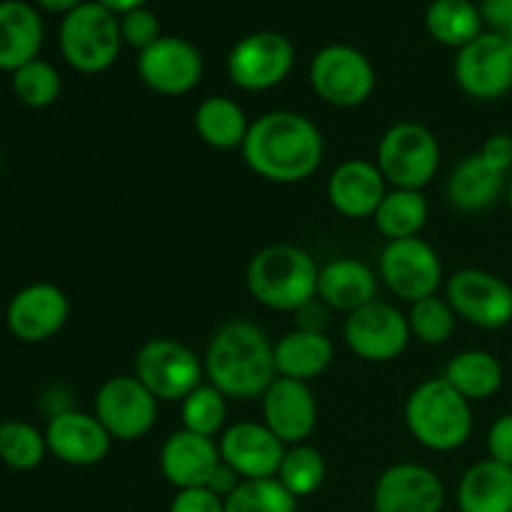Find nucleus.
Returning <instances> with one entry per match:
<instances>
[{"mask_svg": "<svg viewBox=\"0 0 512 512\" xmlns=\"http://www.w3.org/2000/svg\"><path fill=\"white\" fill-rule=\"evenodd\" d=\"M245 165L270 183H303L318 173L325 143L318 125L295 110H273L250 123L243 148Z\"/></svg>", "mask_w": 512, "mask_h": 512, "instance_id": "1", "label": "nucleus"}, {"mask_svg": "<svg viewBox=\"0 0 512 512\" xmlns=\"http://www.w3.org/2000/svg\"><path fill=\"white\" fill-rule=\"evenodd\" d=\"M203 368L208 383L225 398H263L270 383L278 378L275 343L253 320H230L210 338Z\"/></svg>", "mask_w": 512, "mask_h": 512, "instance_id": "2", "label": "nucleus"}, {"mask_svg": "<svg viewBox=\"0 0 512 512\" xmlns=\"http://www.w3.org/2000/svg\"><path fill=\"white\" fill-rule=\"evenodd\" d=\"M320 268L308 250L298 245H268L250 258L245 285L253 300L270 310L295 313L318 298Z\"/></svg>", "mask_w": 512, "mask_h": 512, "instance_id": "3", "label": "nucleus"}, {"mask_svg": "<svg viewBox=\"0 0 512 512\" xmlns=\"http://www.w3.org/2000/svg\"><path fill=\"white\" fill-rule=\"evenodd\" d=\"M405 425L415 443L433 453H453L473 435V408L445 378H430L410 393Z\"/></svg>", "mask_w": 512, "mask_h": 512, "instance_id": "4", "label": "nucleus"}, {"mask_svg": "<svg viewBox=\"0 0 512 512\" xmlns=\"http://www.w3.org/2000/svg\"><path fill=\"white\" fill-rule=\"evenodd\" d=\"M120 45V23L100 3H80L60 25V53L78 73H105L118 60Z\"/></svg>", "mask_w": 512, "mask_h": 512, "instance_id": "5", "label": "nucleus"}, {"mask_svg": "<svg viewBox=\"0 0 512 512\" xmlns=\"http://www.w3.org/2000/svg\"><path fill=\"white\" fill-rule=\"evenodd\" d=\"M375 165L393 188L423 190L440 170V143L425 125L405 120L385 130Z\"/></svg>", "mask_w": 512, "mask_h": 512, "instance_id": "6", "label": "nucleus"}, {"mask_svg": "<svg viewBox=\"0 0 512 512\" xmlns=\"http://www.w3.org/2000/svg\"><path fill=\"white\" fill-rule=\"evenodd\" d=\"M133 368L135 378L160 403H183L205 378L198 355L173 338H153L140 345Z\"/></svg>", "mask_w": 512, "mask_h": 512, "instance_id": "7", "label": "nucleus"}, {"mask_svg": "<svg viewBox=\"0 0 512 512\" xmlns=\"http://www.w3.org/2000/svg\"><path fill=\"white\" fill-rule=\"evenodd\" d=\"M160 400L135 375H115L98 388L93 400L95 418L110 438L133 443L145 438L158 423Z\"/></svg>", "mask_w": 512, "mask_h": 512, "instance_id": "8", "label": "nucleus"}, {"mask_svg": "<svg viewBox=\"0 0 512 512\" xmlns=\"http://www.w3.org/2000/svg\"><path fill=\"white\" fill-rule=\"evenodd\" d=\"M308 78L315 95L335 108H358L375 90L373 65L350 45H328L315 53Z\"/></svg>", "mask_w": 512, "mask_h": 512, "instance_id": "9", "label": "nucleus"}, {"mask_svg": "<svg viewBox=\"0 0 512 512\" xmlns=\"http://www.w3.org/2000/svg\"><path fill=\"white\" fill-rule=\"evenodd\" d=\"M343 338L350 353L365 363H390L405 353L413 335L408 315L385 300H373L345 318Z\"/></svg>", "mask_w": 512, "mask_h": 512, "instance_id": "10", "label": "nucleus"}, {"mask_svg": "<svg viewBox=\"0 0 512 512\" xmlns=\"http://www.w3.org/2000/svg\"><path fill=\"white\" fill-rule=\"evenodd\" d=\"M380 278L393 295L418 303L438 295L443 285V263L438 250L423 238L388 240L380 253Z\"/></svg>", "mask_w": 512, "mask_h": 512, "instance_id": "11", "label": "nucleus"}, {"mask_svg": "<svg viewBox=\"0 0 512 512\" xmlns=\"http://www.w3.org/2000/svg\"><path fill=\"white\" fill-rule=\"evenodd\" d=\"M445 300L475 328L500 330L512 323V288L488 270L463 268L450 275Z\"/></svg>", "mask_w": 512, "mask_h": 512, "instance_id": "12", "label": "nucleus"}, {"mask_svg": "<svg viewBox=\"0 0 512 512\" xmlns=\"http://www.w3.org/2000/svg\"><path fill=\"white\" fill-rule=\"evenodd\" d=\"M295 63V48L280 33L245 35L228 55V75L233 85L248 93H263L288 78Z\"/></svg>", "mask_w": 512, "mask_h": 512, "instance_id": "13", "label": "nucleus"}, {"mask_svg": "<svg viewBox=\"0 0 512 512\" xmlns=\"http://www.w3.org/2000/svg\"><path fill=\"white\" fill-rule=\"evenodd\" d=\"M455 80L475 100H500L512 90V50L500 33H483L460 48Z\"/></svg>", "mask_w": 512, "mask_h": 512, "instance_id": "14", "label": "nucleus"}, {"mask_svg": "<svg viewBox=\"0 0 512 512\" xmlns=\"http://www.w3.org/2000/svg\"><path fill=\"white\" fill-rule=\"evenodd\" d=\"M70 315L68 295L53 283H30L10 298L5 325L20 343H45L65 328Z\"/></svg>", "mask_w": 512, "mask_h": 512, "instance_id": "15", "label": "nucleus"}, {"mask_svg": "<svg viewBox=\"0 0 512 512\" xmlns=\"http://www.w3.org/2000/svg\"><path fill=\"white\" fill-rule=\"evenodd\" d=\"M138 75L153 93L185 95L203 78V55L183 38H158L150 48L140 50Z\"/></svg>", "mask_w": 512, "mask_h": 512, "instance_id": "16", "label": "nucleus"}, {"mask_svg": "<svg viewBox=\"0 0 512 512\" xmlns=\"http://www.w3.org/2000/svg\"><path fill=\"white\" fill-rule=\"evenodd\" d=\"M445 485L435 470L398 463L383 470L373 490L375 512H443Z\"/></svg>", "mask_w": 512, "mask_h": 512, "instance_id": "17", "label": "nucleus"}, {"mask_svg": "<svg viewBox=\"0 0 512 512\" xmlns=\"http://www.w3.org/2000/svg\"><path fill=\"white\" fill-rule=\"evenodd\" d=\"M220 460L228 463L243 480L275 478L288 445L265 423L240 420L220 433Z\"/></svg>", "mask_w": 512, "mask_h": 512, "instance_id": "18", "label": "nucleus"}, {"mask_svg": "<svg viewBox=\"0 0 512 512\" xmlns=\"http://www.w3.org/2000/svg\"><path fill=\"white\" fill-rule=\"evenodd\" d=\"M45 440H48V453L73 468L103 463L113 445V438L103 423L95 415L80 410L53 415L45 428Z\"/></svg>", "mask_w": 512, "mask_h": 512, "instance_id": "19", "label": "nucleus"}, {"mask_svg": "<svg viewBox=\"0 0 512 512\" xmlns=\"http://www.w3.org/2000/svg\"><path fill=\"white\" fill-rule=\"evenodd\" d=\"M260 403H263V423L288 448L305 443L318 425V403L308 383L278 375L263 393Z\"/></svg>", "mask_w": 512, "mask_h": 512, "instance_id": "20", "label": "nucleus"}, {"mask_svg": "<svg viewBox=\"0 0 512 512\" xmlns=\"http://www.w3.org/2000/svg\"><path fill=\"white\" fill-rule=\"evenodd\" d=\"M385 193H388V180L370 160L350 158L330 173L328 200L335 213L343 218H373Z\"/></svg>", "mask_w": 512, "mask_h": 512, "instance_id": "21", "label": "nucleus"}, {"mask_svg": "<svg viewBox=\"0 0 512 512\" xmlns=\"http://www.w3.org/2000/svg\"><path fill=\"white\" fill-rule=\"evenodd\" d=\"M220 463V450L215 438L175 430L160 450V473L173 488H205Z\"/></svg>", "mask_w": 512, "mask_h": 512, "instance_id": "22", "label": "nucleus"}, {"mask_svg": "<svg viewBox=\"0 0 512 512\" xmlns=\"http://www.w3.org/2000/svg\"><path fill=\"white\" fill-rule=\"evenodd\" d=\"M378 278L373 270L355 258L330 260L320 268L318 298L338 313H355L375 300Z\"/></svg>", "mask_w": 512, "mask_h": 512, "instance_id": "23", "label": "nucleus"}, {"mask_svg": "<svg viewBox=\"0 0 512 512\" xmlns=\"http://www.w3.org/2000/svg\"><path fill=\"white\" fill-rule=\"evenodd\" d=\"M43 20L38 10L23 0L0 3V70L15 73L38 58L43 48Z\"/></svg>", "mask_w": 512, "mask_h": 512, "instance_id": "24", "label": "nucleus"}, {"mask_svg": "<svg viewBox=\"0 0 512 512\" xmlns=\"http://www.w3.org/2000/svg\"><path fill=\"white\" fill-rule=\"evenodd\" d=\"M505 190V175L490 168L478 153L465 155L450 173L445 195L460 213H483L493 208Z\"/></svg>", "mask_w": 512, "mask_h": 512, "instance_id": "25", "label": "nucleus"}, {"mask_svg": "<svg viewBox=\"0 0 512 512\" xmlns=\"http://www.w3.org/2000/svg\"><path fill=\"white\" fill-rule=\"evenodd\" d=\"M460 512H512V468L493 458L478 460L458 483Z\"/></svg>", "mask_w": 512, "mask_h": 512, "instance_id": "26", "label": "nucleus"}, {"mask_svg": "<svg viewBox=\"0 0 512 512\" xmlns=\"http://www.w3.org/2000/svg\"><path fill=\"white\" fill-rule=\"evenodd\" d=\"M335 358L333 340L325 333L290 330L275 343V370L280 378L310 383L323 375Z\"/></svg>", "mask_w": 512, "mask_h": 512, "instance_id": "27", "label": "nucleus"}, {"mask_svg": "<svg viewBox=\"0 0 512 512\" xmlns=\"http://www.w3.org/2000/svg\"><path fill=\"white\" fill-rule=\"evenodd\" d=\"M193 123L198 138L215 150L243 148L250 130L243 105L235 103L233 98H225V95L205 98L195 110Z\"/></svg>", "mask_w": 512, "mask_h": 512, "instance_id": "28", "label": "nucleus"}, {"mask_svg": "<svg viewBox=\"0 0 512 512\" xmlns=\"http://www.w3.org/2000/svg\"><path fill=\"white\" fill-rule=\"evenodd\" d=\"M445 380L465 400H488L503 388V365L488 350H463L445 368Z\"/></svg>", "mask_w": 512, "mask_h": 512, "instance_id": "29", "label": "nucleus"}, {"mask_svg": "<svg viewBox=\"0 0 512 512\" xmlns=\"http://www.w3.org/2000/svg\"><path fill=\"white\" fill-rule=\"evenodd\" d=\"M428 200L423 190H403L393 188L385 193L383 203L375 210L373 220L380 233L388 240L418 238L420 230L428 223Z\"/></svg>", "mask_w": 512, "mask_h": 512, "instance_id": "30", "label": "nucleus"}, {"mask_svg": "<svg viewBox=\"0 0 512 512\" xmlns=\"http://www.w3.org/2000/svg\"><path fill=\"white\" fill-rule=\"evenodd\" d=\"M428 33L450 48H465L483 35V15L470 0H435L425 13Z\"/></svg>", "mask_w": 512, "mask_h": 512, "instance_id": "31", "label": "nucleus"}, {"mask_svg": "<svg viewBox=\"0 0 512 512\" xmlns=\"http://www.w3.org/2000/svg\"><path fill=\"white\" fill-rule=\"evenodd\" d=\"M325 475H328V465H325V458L320 455V450H315L313 445L300 443L290 445L285 450V458L280 463V470L275 478L280 480V485L295 500H300L318 493L325 483Z\"/></svg>", "mask_w": 512, "mask_h": 512, "instance_id": "32", "label": "nucleus"}, {"mask_svg": "<svg viewBox=\"0 0 512 512\" xmlns=\"http://www.w3.org/2000/svg\"><path fill=\"white\" fill-rule=\"evenodd\" d=\"M48 455V440L35 425L23 420L0 423V460L18 473H30Z\"/></svg>", "mask_w": 512, "mask_h": 512, "instance_id": "33", "label": "nucleus"}, {"mask_svg": "<svg viewBox=\"0 0 512 512\" xmlns=\"http://www.w3.org/2000/svg\"><path fill=\"white\" fill-rule=\"evenodd\" d=\"M180 418H183V428L190 430V433L215 438V435L225 430V420H228V398L210 383L198 385V388L180 403Z\"/></svg>", "mask_w": 512, "mask_h": 512, "instance_id": "34", "label": "nucleus"}, {"mask_svg": "<svg viewBox=\"0 0 512 512\" xmlns=\"http://www.w3.org/2000/svg\"><path fill=\"white\" fill-rule=\"evenodd\" d=\"M225 512H298V500L278 478L243 480L233 495L225 498Z\"/></svg>", "mask_w": 512, "mask_h": 512, "instance_id": "35", "label": "nucleus"}, {"mask_svg": "<svg viewBox=\"0 0 512 512\" xmlns=\"http://www.w3.org/2000/svg\"><path fill=\"white\" fill-rule=\"evenodd\" d=\"M10 83H13L15 98L33 110L50 108L60 98V90H63V80H60L58 70L40 58L30 60L23 68L15 70Z\"/></svg>", "mask_w": 512, "mask_h": 512, "instance_id": "36", "label": "nucleus"}, {"mask_svg": "<svg viewBox=\"0 0 512 512\" xmlns=\"http://www.w3.org/2000/svg\"><path fill=\"white\" fill-rule=\"evenodd\" d=\"M455 320H458V315H455L453 305L445 298H438V295H430V298L418 300V303H410V335L425 345L448 343L455 333Z\"/></svg>", "mask_w": 512, "mask_h": 512, "instance_id": "37", "label": "nucleus"}, {"mask_svg": "<svg viewBox=\"0 0 512 512\" xmlns=\"http://www.w3.org/2000/svg\"><path fill=\"white\" fill-rule=\"evenodd\" d=\"M120 35H123L125 43L138 50L150 48L155 40L163 38L160 35V20L155 18V13H150L145 8L123 15V20H120Z\"/></svg>", "mask_w": 512, "mask_h": 512, "instance_id": "38", "label": "nucleus"}, {"mask_svg": "<svg viewBox=\"0 0 512 512\" xmlns=\"http://www.w3.org/2000/svg\"><path fill=\"white\" fill-rule=\"evenodd\" d=\"M168 512H225V500L208 488L178 490Z\"/></svg>", "mask_w": 512, "mask_h": 512, "instance_id": "39", "label": "nucleus"}, {"mask_svg": "<svg viewBox=\"0 0 512 512\" xmlns=\"http://www.w3.org/2000/svg\"><path fill=\"white\" fill-rule=\"evenodd\" d=\"M488 455L512 468V413L500 415L488 433Z\"/></svg>", "mask_w": 512, "mask_h": 512, "instance_id": "40", "label": "nucleus"}, {"mask_svg": "<svg viewBox=\"0 0 512 512\" xmlns=\"http://www.w3.org/2000/svg\"><path fill=\"white\" fill-rule=\"evenodd\" d=\"M480 158L498 173L508 175L512 170V135L508 133H495L480 148Z\"/></svg>", "mask_w": 512, "mask_h": 512, "instance_id": "41", "label": "nucleus"}, {"mask_svg": "<svg viewBox=\"0 0 512 512\" xmlns=\"http://www.w3.org/2000/svg\"><path fill=\"white\" fill-rule=\"evenodd\" d=\"M330 323V308L320 298H313L303 308L295 310V328L308 333H325Z\"/></svg>", "mask_w": 512, "mask_h": 512, "instance_id": "42", "label": "nucleus"}, {"mask_svg": "<svg viewBox=\"0 0 512 512\" xmlns=\"http://www.w3.org/2000/svg\"><path fill=\"white\" fill-rule=\"evenodd\" d=\"M480 15H483V23L493 28V33H505L512 28V0H483Z\"/></svg>", "mask_w": 512, "mask_h": 512, "instance_id": "43", "label": "nucleus"}, {"mask_svg": "<svg viewBox=\"0 0 512 512\" xmlns=\"http://www.w3.org/2000/svg\"><path fill=\"white\" fill-rule=\"evenodd\" d=\"M240 483H243V478H240V475L235 473V470L230 468L228 463H223V460H220L218 468L213 470V475H210V480H208V485H205V488H208L210 493L218 495V498L225 500L228 495H233V490L238 488Z\"/></svg>", "mask_w": 512, "mask_h": 512, "instance_id": "44", "label": "nucleus"}, {"mask_svg": "<svg viewBox=\"0 0 512 512\" xmlns=\"http://www.w3.org/2000/svg\"><path fill=\"white\" fill-rule=\"evenodd\" d=\"M100 5H103V8H108L110 13H123V15H128V13H133V10H138V8H143L145 3H148V0H98Z\"/></svg>", "mask_w": 512, "mask_h": 512, "instance_id": "45", "label": "nucleus"}, {"mask_svg": "<svg viewBox=\"0 0 512 512\" xmlns=\"http://www.w3.org/2000/svg\"><path fill=\"white\" fill-rule=\"evenodd\" d=\"M40 8L50 10V13H65L68 15L70 10H75L80 5V0H35Z\"/></svg>", "mask_w": 512, "mask_h": 512, "instance_id": "46", "label": "nucleus"}, {"mask_svg": "<svg viewBox=\"0 0 512 512\" xmlns=\"http://www.w3.org/2000/svg\"><path fill=\"white\" fill-rule=\"evenodd\" d=\"M500 35H503L505 43H508V48L512 50V28H508V30H505V33H500Z\"/></svg>", "mask_w": 512, "mask_h": 512, "instance_id": "47", "label": "nucleus"}, {"mask_svg": "<svg viewBox=\"0 0 512 512\" xmlns=\"http://www.w3.org/2000/svg\"><path fill=\"white\" fill-rule=\"evenodd\" d=\"M508 208H510V213H512V183L508 185Z\"/></svg>", "mask_w": 512, "mask_h": 512, "instance_id": "48", "label": "nucleus"}, {"mask_svg": "<svg viewBox=\"0 0 512 512\" xmlns=\"http://www.w3.org/2000/svg\"><path fill=\"white\" fill-rule=\"evenodd\" d=\"M373 512H375V510H373Z\"/></svg>", "mask_w": 512, "mask_h": 512, "instance_id": "49", "label": "nucleus"}]
</instances>
